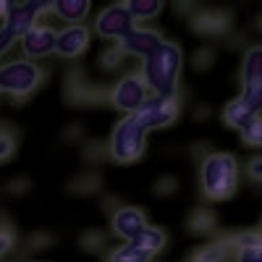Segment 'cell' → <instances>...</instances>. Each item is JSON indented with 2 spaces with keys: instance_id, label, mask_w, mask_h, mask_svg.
<instances>
[{
  "instance_id": "cell-1",
  "label": "cell",
  "mask_w": 262,
  "mask_h": 262,
  "mask_svg": "<svg viewBox=\"0 0 262 262\" xmlns=\"http://www.w3.org/2000/svg\"><path fill=\"white\" fill-rule=\"evenodd\" d=\"M181 69H184V53H181V48L176 45V42H168L165 39L163 48H158L152 55H147L142 60L139 76L144 79L149 95L176 97Z\"/></svg>"
},
{
  "instance_id": "cell-2",
  "label": "cell",
  "mask_w": 262,
  "mask_h": 262,
  "mask_svg": "<svg viewBox=\"0 0 262 262\" xmlns=\"http://www.w3.org/2000/svg\"><path fill=\"white\" fill-rule=\"evenodd\" d=\"M202 194L212 202H223L233 196L238 186V163L231 152H210L200 165Z\"/></svg>"
},
{
  "instance_id": "cell-3",
  "label": "cell",
  "mask_w": 262,
  "mask_h": 262,
  "mask_svg": "<svg viewBox=\"0 0 262 262\" xmlns=\"http://www.w3.org/2000/svg\"><path fill=\"white\" fill-rule=\"evenodd\" d=\"M42 81H45V71L37 60L18 58L0 66V95L29 97Z\"/></svg>"
},
{
  "instance_id": "cell-4",
  "label": "cell",
  "mask_w": 262,
  "mask_h": 262,
  "mask_svg": "<svg viewBox=\"0 0 262 262\" xmlns=\"http://www.w3.org/2000/svg\"><path fill=\"white\" fill-rule=\"evenodd\" d=\"M147 147V131L137 121V116H123L107 142V152L116 163H134L144 155Z\"/></svg>"
},
{
  "instance_id": "cell-5",
  "label": "cell",
  "mask_w": 262,
  "mask_h": 262,
  "mask_svg": "<svg viewBox=\"0 0 262 262\" xmlns=\"http://www.w3.org/2000/svg\"><path fill=\"white\" fill-rule=\"evenodd\" d=\"M147 100H149V90L139 74H128L118 79L116 86L111 90V105L126 116H137Z\"/></svg>"
},
{
  "instance_id": "cell-6",
  "label": "cell",
  "mask_w": 262,
  "mask_h": 262,
  "mask_svg": "<svg viewBox=\"0 0 262 262\" xmlns=\"http://www.w3.org/2000/svg\"><path fill=\"white\" fill-rule=\"evenodd\" d=\"M176 118H179V100L176 97H158V95H149V100L137 113V121L142 123L144 131L165 128Z\"/></svg>"
},
{
  "instance_id": "cell-7",
  "label": "cell",
  "mask_w": 262,
  "mask_h": 262,
  "mask_svg": "<svg viewBox=\"0 0 262 262\" xmlns=\"http://www.w3.org/2000/svg\"><path fill=\"white\" fill-rule=\"evenodd\" d=\"M134 27H137V21L131 18L126 3L107 6V8H102V11L97 13V18H95V32H97L102 39H116V42H121L123 34H126L128 29H134Z\"/></svg>"
},
{
  "instance_id": "cell-8",
  "label": "cell",
  "mask_w": 262,
  "mask_h": 262,
  "mask_svg": "<svg viewBox=\"0 0 262 262\" xmlns=\"http://www.w3.org/2000/svg\"><path fill=\"white\" fill-rule=\"evenodd\" d=\"M165 45V37L158 32V29H149V27H142L137 24L134 29H128L123 34V39L118 42V48L123 50V55H134V58H147L152 55L158 48Z\"/></svg>"
},
{
  "instance_id": "cell-9",
  "label": "cell",
  "mask_w": 262,
  "mask_h": 262,
  "mask_svg": "<svg viewBox=\"0 0 262 262\" xmlns=\"http://www.w3.org/2000/svg\"><path fill=\"white\" fill-rule=\"evenodd\" d=\"M53 8V3H13L11 13L6 16L3 24L16 34V39L21 42L24 39L37 24H39V18L42 13H48Z\"/></svg>"
},
{
  "instance_id": "cell-10",
  "label": "cell",
  "mask_w": 262,
  "mask_h": 262,
  "mask_svg": "<svg viewBox=\"0 0 262 262\" xmlns=\"http://www.w3.org/2000/svg\"><path fill=\"white\" fill-rule=\"evenodd\" d=\"M21 53H24L27 60H39V58H48L55 53L58 48V32L50 24H37L24 39L18 42Z\"/></svg>"
},
{
  "instance_id": "cell-11",
  "label": "cell",
  "mask_w": 262,
  "mask_h": 262,
  "mask_svg": "<svg viewBox=\"0 0 262 262\" xmlns=\"http://www.w3.org/2000/svg\"><path fill=\"white\" fill-rule=\"evenodd\" d=\"M111 226H113V233L128 244V242H134V238L147 228V215L139 207H118L113 212Z\"/></svg>"
},
{
  "instance_id": "cell-12",
  "label": "cell",
  "mask_w": 262,
  "mask_h": 262,
  "mask_svg": "<svg viewBox=\"0 0 262 262\" xmlns=\"http://www.w3.org/2000/svg\"><path fill=\"white\" fill-rule=\"evenodd\" d=\"M90 48V29L84 24H74V27H66L58 32V48L55 53L60 58H81Z\"/></svg>"
},
{
  "instance_id": "cell-13",
  "label": "cell",
  "mask_w": 262,
  "mask_h": 262,
  "mask_svg": "<svg viewBox=\"0 0 262 262\" xmlns=\"http://www.w3.org/2000/svg\"><path fill=\"white\" fill-rule=\"evenodd\" d=\"M128 244H134L147 259H152L155 254H160L163 252V247L168 244V236H165V231L163 228H155V226H147L134 242H128Z\"/></svg>"
},
{
  "instance_id": "cell-14",
  "label": "cell",
  "mask_w": 262,
  "mask_h": 262,
  "mask_svg": "<svg viewBox=\"0 0 262 262\" xmlns=\"http://www.w3.org/2000/svg\"><path fill=\"white\" fill-rule=\"evenodd\" d=\"M254 118H257V113L252 111V107H249L242 97L231 100V102L223 107V121H226V126H231V128H236V131L249 128V123H252Z\"/></svg>"
},
{
  "instance_id": "cell-15",
  "label": "cell",
  "mask_w": 262,
  "mask_h": 262,
  "mask_svg": "<svg viewBox=\"0 0 262 262\" xmlns=\"http://www.w3.org/2000/svg\"><path fill=\"white\" fill-rule=\"evenodd\" d=\"M90 0H58V3H53V13L60 18V21H66L69 27H74V24H81V21L90 16Z\"/></svg>"
},
{
  "instance_id": "cell-16",
  "label": "cell",
  "mask_w": 262,
  "mask_h": 262,
  "mask_svg": "<svg viewBox=\"0 0 262 262\" xmlns=\"http://www.w3.org/2000/svg\"><path fill=\"white\" fill-rule=\"evenodd\" d=\"M242 84H262V45H254L242 58Z\"/></svg>"
},
{
  "instance_id": "cell-17",
  "label": "cell",
  "mask_w": 262,
  "mask_h": 262,
  "mask_svg": "<svg viewBox=\"0 0 262 262\" xmlns=\"http://www.w3.org/2000/svg\"><path fill=\"white\" fill-rule=\"evenodd\" d=\"M126 8H128V13H131L134 21H149V18L160 16L163 3L160 0H128Z\"/></svg>"
},
{
  "instance_id": "cell-18",
  "label": "cell",
  "mask_w": 262,
  "mask_h": 262,
  "mask_svg": "<svg viewBox=\"0 0 262 262\" xmlns=\"http://www.w3.org/2000/svg\"><path fill=\"white\" fill-rule=\"evenodd\" d=\"M228 249H231V242L221 238V242H212V244L202 247L200 252L194 254L191 262H226L228 259Z\"/></svg>"
},
{
  "instance_id": "cell-19",
  "label": "cell",
  "mask_w": 262,
  "mask_h": 262,
  "mask_svg": "<svg viewBox=\"0 0 262 262\" xmlns=\"http://www.w3.org/2000/svg\"><path fill=\"white\" fill-rule=\"evenodd\" d=\"M228 27V18L223 13H202L194 18V29L202 34H221Z\"/></svg>"
},
{
  "instance_id": "cell-20",
  "label": "cell",
  "mask_w": 262,
  "mask_h": 262,
  "mask_svg": "<svg viewBox=\"0 0 262 262\" xmlns=\"http://www.w3.org/2000/svg\"><path fill=\"white\" fill-rule=\"evenodd\" d=\"M107 262H152V259H147L134 244H123V247H116L111 252Z\"/></svg>"
},
{
  "instance_id": "cell-21",
  "label": "cell",
  "mask_w": 262,
  "mask_h": 262,
  "mask_svg": "<svg viewBox=\"0 0 262 262\" xmlns=\"http://www.w3.org/2000/svg\"><path fill=\"white\" fill-rule=\"evenodd\" d=\"M236 249H254V247H262V233L259 231H242L233 236L231 242Z\"/></svg>"
},
{
  "instance_id": "cell-22",
  "label": "cell",
  "mask_w": 262,
  "mask_h": 262,
  "mask_svg": "<svg viewBox=\"0 0 262 262\" xmlns=\"http://www.w3.org/2000/svg\"><path fill=\"white\" fill-rule=\"evenodd\" d=\"M189 226H191V231H196V233H205V231H210V228L215 226V215H212L210 210H196V212L191 215Z\"/></svg>"
},
{
  "instance_id": "cell-23",
  "label": "cell",
  "mask_w": 262,
  "mask_h": 262,
  "mask_svg": "<svg viewBox=\"0 0 262 262\" xmlns=\"http://www.w3.org/2000/svg\"><path fill=\"white\" fill-rule=\"evenodd\" d=\"M242 100L259 116V113H262V84H249V86H244Z\"/></svg>"
},
{
  "instance_id": "cell-24",
  "label": "cell",
  "mask_w": 262,
  "mask_h": 262,
  "mask_svg": "<svg viewBox=\"0 0 262 262\" xmlns=\"http://www.w3.org/2000/svg\"><path fill=\"white\" fill-rule=\"evenodd\" d=\"M242 139H244V144H249V147H262V118H259V116L249 123V128L242 131Z\"/></svg>"
},
{
  "instance_id": "cell-25",
  "label": "cell",
  "mask_w": 262,
  "mask_h": 262,
  "mask_svg": "<svg viewBox=\"0 0 262 262\" xmlns=\"http://www.w3.org/2000/svg\"><path fill=\"white\" fill-rule=\"evenodd\" d=\"M16 152V139L11 131H0V163H6Z\"/></svg>"
},
{
  "instance_id": "cell-26",
  "label": "cell",
  "mask_w": 262,
  "mask_h": 262,
  "mask_svg": "<svg viewBox=\"0 0 262 262\" xmlns=\"http://www.w3.org/2000/svg\"><path fill=\"white\" fill-rule=\"evenodd\" d=\"M16 42H18V39H16V34H13L6 24H0V60H3V55L16 45ZM0 66H3V63H0Z\"/></svg>"
},
{
  "instance_id": "cell-27",
  "label": "cell",
  "mask_w": 262,
  "mask_h": 262,
  "mask_svg": "<svg viewBox=\"0 0 262 262\" xmlns=\"http://www.w3.org/2000/svg\"><path fill=\"white\" fill-rule=\"evenodd\" d=\"M236 262H262V247L254 249H236Z\"/></svg>"
},
{
  "instance_id": "cell-28",
  "label": "cell",
  "mask_w": 262,
  "mask_h": 262,
  "mask_svg": "<svg viewBox=\"0 0 262 262\" xmlns=\"http://www.w3.org/2000/svg\"><path fill=\"white\" fill-rule=\"evenodd\" d=\"M121 58H123V50L116 45L113 50H107V53L102 55V66H105V69H113V66H118V63H121Z\"/></svg>"
},
{
  "instance_id": "cell-29",
  "label": "cell",
  "mask_w": 262,
  "mask_h": 262,
  "mask_svg": "<svg viewBox=\"0 0 262 262\" xmlns=\"http://www.w3.org/2000/svg\"><path fill=\"white\" fill-rule=\"evenodd\" d=\"M247 173H249V179H254V181L262 184V158H252L247 163Z\"/></svg>"
},
{
  "instance_id": "cell-30",
  "label": "cell",
  "mask_w": 262,
  "mask_h": 262,
  "mask_svg": "<svg viewBox=\"0 0 262 262\" xmlns=\"http://www.w3.org/2000/svg\"><path fill=\"white\" fill-rule=\"evenodd\" d=\"M11 249H13V233L6 231V228H0V257L8 254Z\"/></svg>"
},
{
  "instance_id": "cell-31",
  "label": "cell",
  "mask_w": 262,
  "mask_h": 262,
  "mask_svg": "<svg viewBox=\"0 0 262 262\" xmlns=\"http://www.w3.org/2000/svg\"><path fill=\"white\" fill-rule=\"evenodd\" d=\"M11 8H13V3H0V16L6 18V16L11 13Z\"/></svg>"
},
{
  "instance_id": "cell-32",
  "label": "cell",
  "mask_w": 262,
  "mask_h": 262,
  "mask_svg": "<svg viewBox=\"0 0 262 262\" xmlns=\"http://www.w3.org/2000/svg\"><path fill=\"white\" fill-rule=\"evenodd\" d=\"M259 24H262V21H259Z\"/></svg>"
}]
</instances>
